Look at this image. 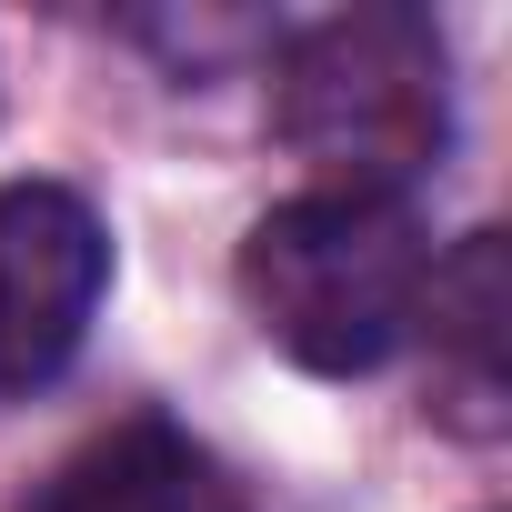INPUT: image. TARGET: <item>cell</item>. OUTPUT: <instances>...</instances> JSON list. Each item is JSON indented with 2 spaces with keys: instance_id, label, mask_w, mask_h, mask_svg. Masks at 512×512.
<instances>
[{
  "instance_id": "3957f363",
  "label": "cell",
  "mask_w": 512,
  "mask_h": 512,
  "mask_svg": "<svg viewBox=\"0 0 512 512\" xmlns=\"http://www.w3.org/2000/svg\"><path fill=\"white\" fill-rule=\"evenodd\" d=\"M111 241L71 181H0V392H41L91 342Z\"/></svg>"
},
{
  "instance_id": "7a4b0ae2",
  "label": "cell",
  "mask_w": 512,
  "mask_h": 512,
  "mask_svg": "<svg viewBox=\"0 0 512 512\" xmlns=\"http://www.w3.org/2000/svg\"><path fill=\"white\" fill-rule=\"evenodd\" d=\"M272 121L302 161H322V191H382L402 201L412 181L442 171L452 151V61L422 11H342L312 21L282 51Z\"/></svg>"
},
{
  "instance_id": "6da1fadb",
  "label": "cell",
  "mask_w": 512,
  "mask_h": 512,
  "mask_svg": "<svg viewBox=\"0 0 512 512\" xmlns=\"http://www.w3.org/2000/svg\"><path fill=\"white\" fill-rule=\"evenodd\" d=\"M422 292H432V241L412 201L382 191H302L262 211L241 241V302L262 342L322 382L382 372L422 332Z\"/></svg>"
},
{
  "instance_id": "277c9868",
  "label": "cell",
  "mask_w": 512,
  "mask_h": 512,
  "mask_svg": "<svg viewBox=\"0 0 512 512\" xmlns=\"http://www.w3.org/2000/svg\"><path fill=\"white\" fill-rule=\"evenodd\" d=\"M21 512H241V492L181 422H111L51 462Z\"/></svg>"
},
{
  "instance_id": "5b68a950",
  "label": "cell",
  "mask_w": 512,
  "mask_h": 512,
  "mask_svg": "<svg viewBox=\"0 0 512 512\" xmlns=\"http://www.w3.org/2000/svg\"><path fill=\"white\" fill-rule=\"evenodd\" d=\"M422 322H432V342L462 362V392L492 402V392H502V231H472L452 262L432 272Z\"/></svg>"
}]
</instances>
